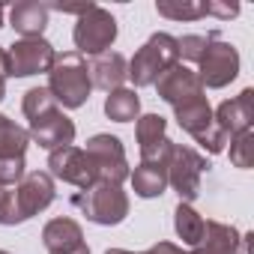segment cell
Segmentation results:
<instances>
[{"label":"cell","instance_id":"13","mask_svg":"<svg viewBox=\"0 0 254 254\" xmlns=\"http://www.w3.org/2000/svg\"><path fill=\"white\" fill-rule=\"evenodd\" d=\"M153 87L159 90V99H165L171 108H180V105H186V102L203 96V87H200L197 72H191V69L183 66V63H174Z\"/></svg>","mask_w":254,"mask_h":254},{"label":"cell","instance_id":"28","mask_svg":"<svg viewBox=\"0 0 254 254\" xmlns=\"http://www.w3.org/2000/svg\"><path fill=\"white\" fill-rule=\"evenodd\" d=\"M209 36L212 33H206V36H183V39H177V51H180V57L183 60H189V63H197L200 57H203V51H206V45H209Z\"/></svg>","mask_w":254,"mask_h":254},{"label":"cell","instance_id":"30","mask_svg":"<svg viewBox=\"0 0 254 254\" xmlns=\"http://www.w3.org/2000/svg\"><path fill=\"white\" fill-rule=\"evenodd\" d=\"M48 6V12L54 9V12H66V15H84L93 3H45Z\"/></svg>","mask_w":254,"mask_h":254},{"label":"cell","instance_id":"34","mask_svg":"<svg viewBox=\"0 0 254 254\" xmlns=\"http://www.w3.org/2000/svg\"><path fill=\"white\" fill-rule=\"evenodd\" d=\"M105 254H132V251H126V248H108Z\"/></svg>","mask_w":254,"mask_h":254},{"label":"cell","instance_id":"12","mask_svg":"<svg viewBox=\"0 0 254 254\" xmlns=\"http://www.w3.org/2000/svg\"><path fill=\"white\" fill-rule=\"evenodd\" d=\"M57 191H54V180L45 174V171H30L24 174V180L18 183L15 189V206H18V215L21 221L39 215L42 209H48L54 203Z\"/></svg>","mask_w":254,"mask_h":254},{"label":"cell","instance_id":"8","mask_svg":"<svg viewBox=\"0 0 254 254\" xmlns=\"http://www.w3.org/2000/svg\"><path fill=\"white\" fill-rule=\"evenodd\" d=\"M48 177L51 180H60V183H69L75 189H90L93 183H99V174H96V165L90 162V156L81 150V147H60L54 153H48Z\"/></svg>","mask_w":254,"mask_h":254},{"label":"cell","instance_id":"15","mask_svg":"<svg viewBox=\"0 0 254 254\" xmlns=\"http://www.w3.org/2000/svg\"><path fill=\"white\" fill-rule=\"evenodd\" d=\"M218 129L233 138V135H242V132H251V123H254V90H242L239 96L221 102L215 111H212Z\"/></svg>","mask_w":254,"mask_h":254},{"label":"cell","instance_id":"3","mask_svg":"<svg viewBox=\"0 0 254 254\" xmlns=\"http://www.w3.org/2000/svg\"><path fill=\"white\" fill-rule=\"evenodd\" d=\"M72 206L87 215V221L93 224H102V227H111V224H120L129 215V197L126 191L114 183H93L90 189L72 194Z\"/></svg>","mask_w":254,"mask_h":254},{"label":"cell","instance_id":"24","mask_svg":"<svg viewBox=\"0 0 254 254\" xmlns=\"http://www.w3.org/2000/svg\"><path fill=\"white\" fill-rule=\"evenodd\" d=\"M27 144H30L27 129H21L18 123L0 114V156H24Z\"/></svg>","mask_w":254,"mask_h":254},{"label":"cell","instance_id":"11","mask_svg":"<svg viewBox=\"0 0 254 254\" xmlns=\"http://www.w3.org/2000/svg\"><path fill=\"white\" fill-rule=\"evenodd\" d=\"M135 135H138L141 162L168 165V156H171V150H174V141L168 138V120H165V117H159V114H144V117H138Z\"/></svg>","mask_w":254,"mask_h":254},{"label":"cell","instance_id":"35","mask_svg":"<svg viewBox=\"0 0 254 254\" xmlns=\"http://www.w3.org/2000/svg\"><path fill=\"white\" fill-rule=\"evenodd\" d=\"M66 254H90V248H87V245H81V248H75V251H66Z\"/></svg>","mask_w":254,"mask_h":254},{"label":"cell","instance_id":"33","mask_svg":"<svg viewBox=\"0 0 254 254\" xmlns=\"http://www.w3.org/2000/svg\"><path fill=\"white\" fill-rule=\"evenodd\" d=\"M141 254H183V248L174 245V242H156L153 248H147V251H141Z\"/></svg>","mask_w":254,"mask_h":254},{"label":"cell","instance_id":"4","mask_svg":"<svg viewBox=\"0 0 254 254\" xmlns=\"http://www.w3.org/2000/svg\"><path fill=\"white\" fill-rule=\"evenodd\" d=\"M174 117H177V123H180V129H186L209 156H218V153L227 150L230 138L218 129V123H215V117H212V108H209L206 96L191 99V102L174 108Z\"/></svg>","mask_w":254,"mask_h":254},{"label":"cell","instance_id":"17","mask_svg":"<svg viewBox=\"0 0 254 254\" xmlns=\"http://www.w3.org/2000/svg\"><path fill=\"white\" fill-rule=\"evenodd\" d=\"M126 72H129V63H126V57L120 51H105V54L93 57V63H90V81H93V87H99L105 93L120 90L123 81L129 78Z\"/></svg>","mask_w":254,"mask_h":254},{"label":"cell","instance_id":"37","mask_svg":"<svg viewBox=\"0 0 254 254\" xmlns=\"http://www.w3.org/2000/svg\"><path fill=\"white\" fill-rule=\"evenodd\" d=\"M0 254H9V251H3V248H0Z\"/></svg>","mask_w":254,"mask_h":254},{"label":"cell","instance_id":"31","mask_svg":"<svg viewBox=\"0 0 254 254\" xmlns=\"http://www.w3.org/2000/svg\"><path fill=\"white\" fill-rule=\"evenodd\" d=\"M206 15H218V18H233L239 15V6L236 3H206Z\"/></svg>","mask_w":254,"mask_h":254},{"label":"cell","instance_id":"29","mask_svg":"<svg viewBox=\"0 0 254 254\" xmlns=\"http://www.w3.org/2000/svg\"><path fill=\"white\" fill-rule=\"evenodd\" d=\"M0 224L3 227H12V224H21V215H18V206H15V191L0 186Z\"/></svg>","mask_w":254,"mask_h":254},{"label":"cell","instance_id":"20","mask_svg":"<svg viewBox=\"0 0 254 254\" xmlns=\"http://www.w3.org/2000/svg\"><path fill=\"white\" fill-rule=\"evenodd\" d=\"M132 189L138 197L150 200V197H162L168 191V171L165 165H153V162H141L135 171H129Z\"/></svg>","mask_w":254,"mask_h":254},{"label":"cell","instance_id":"9","mask_svg":"<svg viewBox=\"0 0 254 254\" xmlns=\"http://www.w3.org/2000/svg\"><path fill=\"white\" fill-rule=\"evenodd\" d=\"M84 153L96 165V174H99L102 183L120 186L123 180H129V159H126V150H123L120 138H114V135H93L87 141Z\"/></svg>","mask_w":254,"mask_h":254},{"label":"cell","instance_id":"26","mask_svg":"<svg viewBox=\"0 0 254 254\" xmlns=\"http://www.w3.org/2000/svg\"><path fill=\"white\" fill-rule=\"evenodd\" d=\"M230 165L242 168V171H248L254 165V135L251 132H242V135L230 138Z\"/></svg>","mask_w":254,"mask_h":254},{"label":"cell","instance_id":"32","mask_svg":"<svg viewBox=\"0 0 254 254\" xmlns=\"http://www.w3.org/2000/svg\"><path fill=\"white\" fill-rule=\"evenodd\" d=\"M6 78H9V63H6V48H0V102L6 96Z\"/></svg>","mask_w":254,"mask_h":254},{"label":"cell","instance_id":"10","mask_svg":"<svg viewBox=\"0 0 254 254\" xmlns=\"http://www.w3.org/2000/svg\"><path fill=\"white\" fill-rule=\"evenodd\" d=\"M54 57H57V51L48 39H18L6 51L9 78H30V75L48 72Z\"/></svg>","mask_w":254,"mask_h":254},{"label":"cell","instance_id":"36","mask_svg":"<svg viewBox=\"0 0 254 254\" xmlns=\"http://www.w3.org/2000/svg\"><path fill=\"white\" fill-rule=\"evenodd\" d=\"M0 27H3V3H0Z\"/></svg>","mask_w":254,"mask_h":254},{"label":"cell","instance_id":"2","mask_svg":"<svg viewBox=\"0 0 254 254\" xmlns=\"http://www.w3.org/2000/svg\"><path fill=\"white\" fill-rule=\"evenodd\" d=\"M174 63H180V51H177V39L171 33H153L138 54L129 60V81L135 87H153Z\"/></svg>","mask_w":254,"mask_h":254},{"label":"cell","instance_id":"21","mask_svg":"<svg viewBox=\"0 0 254 254\" xmlns=\"http://www.w3.org/2000/svg\"><path fill=\"white\" fill-rule=\"evenodd\" d=\"M105 114H108V120H114V123H132V120L141 117V96H138L135 90H129V87H120V90L108 93V99H105Z\"/></svg>","mask_w":254,"mask_h":254},{"label":"cell","instance_id":"23","mask_svg":"<svg viewBox=\"0 0 254 254\" xmlns=\"http://www.w3.org/2000/svg\"><path fill=\"white\" fill-rule=\"evenodd\" d=\"M156 12L171 21H197L206 15V0H159Z\"/></svg>","mask_w":254,"mask_h":254},{"label":"cell","instance_id":"22","mask_svg":"<svg viewBox=\"0 0 254 254\" xmlns=\"http://www.w3.org/2000/svg\"><path fill=\"white\" fill-rule=\"evenodd\" d=\"M203 215L191 206V203H177V209H174V230H177V236L183 239V245H189V248H194L197 242H200V236H203Z\"/></svg>","mask_w":254,"mask_h":254},{"label":"cell","instance_id":"19","mask_svg":"<svg viewBox=\"0 0 254 254\" xmlns=\"http://www.w3.org/2000/svg\"><path fill=\"white\" fill-rule=\"evenodd\" d=\"M42 242H45L48 254H66V251H75V248L87 245L81 224L72 221V218H51L42 230Z\"/></svg>","mask_w":254,"mask_h":254},{"label":"cell","instance_id":"7","mask_svg":"<svg viewBox=\"0 0 254 254\" xmlns=\"http://www.w3.org/2000/svg\"><path fill=\"white\" fill-rule=\"evenodd\" d=\"M236 75H239V51L230 42H224L218 33H212L203 57L197 60L200 87L203 90H221L230 81H236Z\"/></svg>","mask_w":254,"mask_h":254},{"label":"cell","instance_id":"18","mask_svg":"<svg viewBox=\"0 0 254 254\" xmlns=\"http://www.w3.org/2000/svg\"><path fill=\"white\" fill-rule=\"evenodd\" d=\"M9 24L15 33H21V39H42L48 27V6L39 0H21L9 9Z\"/></svg>","mask_w":254,"mask_h":254},{"label":"cell","instance_id":"27","mask_svg":"<svg viewBox=\"0 0 254 254\" xmlns=\"http://www.w3.org/2000/svg\"><path fill=\"white\" fill-rule=\"evenodd\" d=\"M24 156H0V186H18L24 180Z\"/></svg>","mask_w":254,"mask_h":254},{"label":"cell","instance_id":"1","mask_svg":"<svg viewBox=\"0 0 254 254\" xmlns=\"http://www.w3.org/2000/svg\"><path fill=\"white\" fill-rule=\"evenodd\" d=\"M48 93L54 96L57 105L75 111L81 105H87L90 93H93V81H90V63L78 54V51H63L54 57L51 69H48Z\"/></svg>","mask_w":254,"mask_h":254},{"label":"cell","instance_id":"38","mask_svg":"<svg viewBox=\"0 0 254 254\" xmlns=\"http://www.w3.org/2000/svg\"><path fill=\"white\" fill-rule=\"evenodd\" d=\"M183 254H189V251H183Z\"/></svg>","mask_w":254,"mask_h":254},{"label":"cell","instance_id":"5","mask_svg":"<svg viewBox=\"0 0 254 254\" xmlns=\"http://www.w3.org/2000/svg\"><path fill=\"white\" fill-rule=\"evenodd\" d=\"M117 39V18L102 9V6H90L84 15H78L75 21V30H72V42H75V51L81 57H99L105 54Z\"/></svg>","mask_w":254,"mask_h":254},{"label":"cell","instance_id":"16","mask_svg":"<svg viewBox=\"0 0 254 254\" xmlns=\"http://www.w3.org/2000/svg\"><path fill=\"white\" fill-rule=\"evenodd\" d=\"M239 242H242V236L236 233L233 224L206 218L203 221V236H200V242L189 254H236Z\"/></svg>","mask_w":254,"mask_h":254},{"label":"cell","instance_id":"14","mask_svg":"<svg viewBox=\"0 0 254 254\" xmlns=\"http://www.w3.org/2000/svg\"><path fill=\"white\" fill-rule=\"evenodd\" d=\"M30 141H36L42 150H48V153H54V150H60V147H72L75 144V123L60 111V108H54L51 114H45V117H39V120H33L30 123Z\"/></svg>","mask_w":254,"mask_h":254},{"label":"cell","instance_id":"6","mask_svg":"<svg viewBox=\"0 0 254 254\" xmlns=\"http://www.w3.org/2000/svg\"><path fill=\"white\" fill-rule=\"evenodd\" d=\"M206 168H209V162L194 147L174 144L165 171H168V186L180 194L183 203H191L200 194V180H203V171Z\"/></svg>","mask_w":254,"mask_h":254},{"label":"cell","instance_id":"25","mask_svg":"<svg viewBox=\"0 0 254 254\" xmlns=\"http://www.w3.org/2000/svg\"><path fill=\"white\" fill-rule=\"evenodd\" d=\"M54 108H57V102H54V96L48 93V87H33V90L24 93L21 111H24V117H27L30 123L39 120V117H45V114H51Z\"/></svg>","mask_w":254,"mask_h":254}]
</instances>
